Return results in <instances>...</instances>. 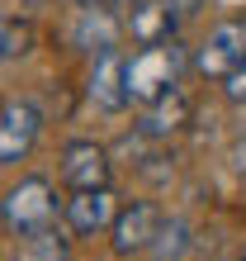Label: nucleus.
Returning a JSON list of instances; mask_svg holds the SVG:
<instances>
[{
	"instance_id": "6e6552de",
	"label": "nucleus",
	"mask_w": 246,
	"mask_h": 261,
	"mask_svg": "<svg viewBox=\"0 0 246 261\" xmlns=\"http://www.w3.org/2000/svg\"><path fill=\"white\" fill-rule=\"evenodd\" d=\"M109 152H104L95 138H71L67 147H62V180H67L71 190H90V186H109Z\"/></svg>"
},
{
	"instance_id": "423d86ee",
	"label": "nucleus",
	"mask_w": 246,
	"mask_h": 261,
	"mask_svg": "<svg viewBox=\"0 0 246 261\" xmlns=\"http://www.w3.org/2000/svg\"><path fill=\"white\" fill-rule=\"evenodd\" d=\"M90 105L104 114H123L128 110V57L118 48L114 53H95V67H90Z\"/></svg>"
},
{
	"instance_id": "f3484780",
	"label": "nucleus",
	"mask_w": 246,
	"mask_h": 261,
	"mask_svg": "<svg viewBox=\"0 0 246 261\" xmlns=\"http://www.w3.org/2000/svg\"><path fill=\"white\" fill-rule=\"evenodd\" d=\"M76 5H114V10H128L133 0H76Z\"/></svg>"
},
{
	"instance_id": "7ed1b4c3",
	"label": "nucleus",
	"mask_w": 246,
	"mask_h": 261,
	"mask_svg": "<svg viewBox=\"0 0 246 261\" xmlns=\"http://www.w3.org/2000/svg\"><path fill=\"white\" fill-rule=\"evenodd\" d=\"M241 62H246V14L213 24L208 38L194 48V71L208 76V81H227Z\"/></svg>"
},
{
	"instance_id": "0eeeda50",
	"label": "nucleus",
	"mask_w": 246,
	"mask_h": 261,
	"mask_svg": "<svg viewBox=\"0 0 246 261\" xmlns=\"http://www.w3.org/2000/svg\"><path fill=\"white\" fill-rule=\"evenodd\" d=\"M161 223H166V219H161V209H157V204H147V199H137V204L118 209V214H114V223H109V233H114V252H118V256L151 252V242H157Z\"/></svg>"
},
{
	"instance_id": "20e7f679",
	"label": "nucleus",
	"mask_w": 246,
	"mask_h": 261,
	"mask_svg": "<svg viewBox=\"0 0 246 261\" xmlns=\"http://www.w3.org/2000/svg\"><path fill=\"white\" fill-rule=\"evenodd\" d=\"M38 133H43V114L34 100H10L0 110V166H19L34 157L38 147Z\"/></svg>"
},
{
	"instance_id": "4468645a",
	"label": "nucleus",
	"mask_w": 246,
	"mask_h": 261,
	"mask_svg": "<svg viewBox=\"0 0 246 261\" xmlns=\"http://www.w3.org/2000/svg\"><path fill=\"white\" fill-rule=\"evenodd\" d=\"M28 43H34V29L24 19H5V57H24Z\"/></svg>"
},
{
	"instance_id": "f257e3e1",
	"label": "nucleus",
	"mask_w": 246,
	"mask_h": 261,
	"mask_svg": "<svg viewBox=\"0 0 246 261\" xmlns=\"http://www.w3.org/2000/svg\"><path fill=\"white\" fill-rule=\"evenodd\" d=\"M184 48L175 38H161V43H142L133 57H128V100L133 105H157L161 95H171L180 86V71H184Z\"/></svg>"
},
{
	"instance_id": "1a4fd4ad",
	"label": "nucleus",
	"mask_w": 246,
	"mask_h": 261,
	"mask_svg": "<svg viewBox=\"0 0 246 261\" xmlns=\"http://www.w3.org/2000/svg\"><path fill=\"white\" fill-rule=\"evenodd\" d=\"M123 24L114 5H81V14H76L71 24V43L81 53H114L118 38H123Z\"/></svg>"
},
{
	"instance_id": "9d476101",
	"label": "nucleus",
	"mask_w": 246,
	"mask_h": 261,
	"mask_svg": "<svg viewBox=\"0 0 246 261\" xmlns=\"http://www.w3.org/2000/svg\"><path fill=\"white\" fill-rule=\"evenodd\" d=\"M128 34L133 43L142 48V43H161V38H175V24H180V14L166 5V0H133V14L128 19Z\"/></svg>"
},
{
	"instance_id": "39448f33",
	"label": "nucleus",
	"mask_w": 246,
	"mask_h": 261,
	"mask_svg": "<svg viewBox=\"0 0 246 261\" xmlns=\"http://www.w3.org/2000/svg\"><path fill=\"white\" fill-rule=\"evenodd\" d=\"M114 214H118L114 186H90V190H71L62 219H67L71 238H95V233H104V228L114 223Z\"/></svg>"
},
{
	"instance_id": "f03ea898",
	"label": "nucleus",
	"mask_w": 246,
	"mask_h": 261,
	"mask_svg": "<svg viewBox=\"0 0 246 261\" xmlns=\"http://www.w3.org/2000/svg\"><path fill=\"white\" fill-rule=\"evenodd\" d=\"M0 219H5L10 233H38L57 219V195L43 176H24L19 186H10L5 199H0Z\"/></svg>"
},
{
	"instance_id": "dca6fc26",
	"label": "nucleus",
	"mask_w": 246,
	"mask_h": 261,
	"mask_svg": "<svg viewBox=\"0 0 246 261\" xmlns=\"http://www.w3.org/2000/svg\"><path fill=\"white\" fill-rule=\"evenodd\" d=\"M166 5H171V10L180 14V19H194V14L204 10V0H166Z\"/></svg>"
},
{
	"instance_id": "f8f14e48",
	"label": "nucleus",
	"mask_w": 246,
	"mask_h": 261,
	"mask_svg": "<svg viewBox=\"0 0 246 261\" xmlns=\"http://www.w3.org/2000/svg\"><path fill=\"white\" fill-rule=\"evenodd\" d=\"M184 119H190V105H184L180 90H171V95H161L157 105H147V114H142V133H147V138H166V133H175Z\"/></svg>"
},
{
	"instance_id": "ddd939ff",
	"label": "nucleus",
	"mask_w": 246,
	"mask_h": 261,
	"mask_svg": "<svg viewBox=\"0 0 246 261\" xmlns=\"http://www.w3.org/2000/svg\"><path fill=\"white\" fill-rule=\"evenodd\" d=\"M151 252H157V261H180L184 252H190V223L184 219H166L157 242H151Z\"/></svg>"
},
{
	"instance_id": "2eb2a0df",
	"label": "nucleus",
	"mask_w": 246,
	"mask_h": 261,
	"mask_svg": "<svg viewBox=\"0 0 246 261\" xmlns=\"http://www.w3.org/2000/svg\"><path fill=\"white\" fill-rule=\"evenodd\" d=\"M223 95L232 100V105H246V62H241L232 76H227V81H223Z\"/></svg>"
},
{
	"instance_id": "a211bd4d",
	"label": "nucleus",
	"mask_w": 246,
	"mask_h": 261,
	"mask_svg": "<svg viewBox=\"0 0 246 261\" xmlns=\"http://www.w3.org/2000/svg\"><path fill=\"white\" fill-rule=\"evenodd\" d=\"M0 62H5V14H0Z\"/></svg>"
},
{
	"instance_id": "9b49d317",
	"label": "nucleus",
	"mask_w": 246,
	"mask_h": 261,
	"mask_svg": "<svg viewBox=\"0 0 246 261\" xmlns=\"http://www.w3.org/2000/svg\"><path fill=\"white\" fill-rule=\"evenodd\" d=\"M14 261H71V238L62 228H52V223L38 228V233H24Z\"/></svg>"
}]
</instances>
